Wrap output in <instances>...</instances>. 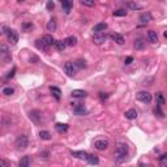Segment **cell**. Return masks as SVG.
<instances>
[{
	"instance_id": "cell-1",
	"label": "cell",
	"mask_w": 167,
	"mask_h": 167,
	"mask_svg": "<svg viewBox=\"0 0 167 167\" xmlns=\"http://www.w3.org/2000/svg\"><path fill=\"white\" fill-rule=\"evenodd\" d=\"M127 154H128V146L125 144H117L116 148H115V159L117 162H121L127 158Z\"/></svg>"
},
{
	"instance_id": "cell-2",
	"label": "cell",
	"mask_w": 167,
	"mask_h": 167,
	"mask_svg": "<svg viewBox=\"0 0 167 167\" xmlns=\"http://www.w3.org/2000/svg\"><path fill=\"white\" fill-rule=\"evenodd\" d=\"M27 145H29V140H27L26 136H18L17 140H16V148H17L18 150H25L27 148Z\"/></svg>"
},
{
	"instance_id": "cell-3",
	"label": "cell",
	"mask_w": 167,
	"mask_h": 167,
	"mask_svg": "<svg viewBox=\"0 0 167 167\" xmlns=\"http://www.w3.org/2000/svg\"><path fill=\"white\" fill-rule=\"evenodd\" d=\"M136 98H137V101H140V102H142V103L152 102V94L148 93V91H138Z\"/></svg>"
},
{
	"instance_id": "cell-4",
	"label": "cell",
	"mask_w": 167,
	"mask_h": 167,
	"mask_svg": "<svg viewBox=\"0 0 167 167\" xmlns=\"http://www.w3.org/2000/svg\"><path fill=\"white\" fill-rule=\"evenodd\" d=\"M94 148L97 150H99V152L106 150L109 148V141L106 140V138H98V140L94 141Z\"/></svg>"
},
{
	"instance_id": "cell-5",
	"label": "cell",
	"mask_w": 167,
	"mask_h": 167,
	"mask_svg": "<svg viewBox=\"0 0 167 167\" xmlns=\"http://www.w3.org/2000/svg\"><path fill=\"white\" fill-rule=\"evenodd\" d=\"M64 72L67 73V76L73 77L74 73H76V65H74V63H70V62L65 63L64 64Z\"/></svg>"
},
{
	"instance_id": "cell-6",
	"label": "cell",
	"mask_w": 167,
	"mask_h": 167,
	"mask_svg": "<svg viewBox=\"0 0 167 167\" xmlns=\"http://www.w3.org/2000/svg\"><path fill=\"white\" fill-rule=\"evenodd\" d=\"M106 34L105 33H95L93 37V42L94 44H97V46H101V44H103L106 42Z\"/></svg>"
},
{
	"instance_id": "cell-7",
	"label": "cell",
	"mask_w": 167,
	"mask_h": 167,
	"mask_svg": "<svg viewBox=\"0 0 167 167\" xmlns=\"http://www.w3.org/2000/svg\"><path fill=\"white\" fill-rule=\"evenodd\" d=\"M8 42L11 44H16L18 42V33L16 32V30H12V29H9V32H8Z\"/></svg>"
},
{
	"instance_id": "cell-8",
	"label": "cell",
	"mask_w": 167,
	"mask_h": 167,
	"mask_svg": "<svg viewBox=\"0 0 167 167\" xmlns=\"http://www.w3.org/2000/svg\"><path fill=\"white\" fill-rule=\"evenodd\" d=\"M35 47H37V48H38V50H42V51H46L47 48H48V44L46 43V41H44L43 39V37H42V38H39V39H37V41H35Z\"/></svg>"
},
{
	"instance_id": "cell-9",
	"label": "cell",
	"mask_w": 167,
	"mask_h": 167,
	"mask_svg": "<svg viewBox=\"0 0 167 167\" xmlns=\"http://www.w3.org/2000/svg\"><path fill=\"white\" fill-rule=\"evenodd\" d=\"M111 39L114 42H116L117 44H124V42H125V39H124V37L121 34H117V33H114V34H111Z\"/></svg>"
},
{
	"instance_id": "cell-10",
	"label": "cell",
	"mask_w": 167,
	"mask_h": 167,
	"mask_svg": "<svg viewBox=\"0 0 167 167\" xmlns=\"http://www.w3.org/2000/svg\"><path fill=\"white\" fill-rule=\"evenodd\" d=\"M152 20H153V17H152V15H150L149 12H146V13H142V15L138 17V21H140L141 23H148V22H150Z\"/></svg>"
},
{
	"instance_id": "cell-11",
	"label": "cell",
	"mask_w": 167,
	"mask_h": 167,
	"mask_svg": "<svg viewBox=\"0 0 167 167\" xmlns=\"http://www.w3.org/2000/svg\"><path fill=\"white\" fill-rule=\"evenodd\" d=\"M70 95H72V97H74V98H85L86 95H88V93H86L85 90H80V89H76V90H72Z\"/></svg>"
},
{
	"instance_id": "cell-12",
	"label": "cell",
	"mask_w": 167,
	"mask_h": 167,
	"mask_svg": "<svg viewBox=\"0 0 167 167\" xmlns=\"http://www.w3.org/2000/svg\"><path fill=\"white\" fill-rule=\"evenodd\" d=\"M106 29H107V23L99 22V23H97V25H94L93 32H94V33H103Z\"/></svg>"
},
{
	"instance_id": "cell-13",
	"label": "cell",
	"mask_w": 167,
	"mask_h": 167,
	"mask_svg": "<svg viewBox=\"0 0 167 167\" xmlns=\"http://www.w3.org/2000/svg\"><path fill=\"white\" fill-rule=\"evenodd\" d=\"M73 112L76 115H80V116H81V115H86L88 110L85 109V106L84 105H78V106H76V107L73 109Z\"/></svg>"
},
{
	"instance_id": "cell-14",
	"label": "cell",
	"mask_w": 167,
	"mask_h": 167,
	"mask_svg": "<svg viewBox=\"0 0 167 167\" xmlns=\"http://www.w3.org/2000/svg\"><path fill=\"white\" fill-rule=\"evenodd\" d=\"M64 42L68 47H73V46H76V43H77V38L74 35H69V37H67V38L64 39Z\"/></svg>"
},
{
	"instance_id": "cell-15",
	"label": "cell",
	"mask_w": 167,
	"mask_h": 167,
	"mask_svg": "<svg viewBox=\"0 0 167 167\" xmlns=\"http://www.w3.org/2000/svg\"><path fill=\"white\" fill-rule=\"evenodd\" d=\"M70 154H72V157H74V158H78V159H86L88 158V153L86 152H70Z\"/></svg>"
},
{
	"instance_id": "cell-16",
	"label": "cell",
	"mask_w": 167,
	"mask_h": 167,
	"mask_svg": "<svg viewBox=\"0 0 167 167\" xmlns=\"http://www.w3.org/2000/svg\"><path fill=\"white\" fill-rule=\"evenodd\" d=\"M148 39H149V42H152V43H157V42H158V35H157V33L154 32V30H149V32H148Z\"/></svg>"
},
{
	"instance_id": "cell-17",
	"label": "cell",
	"mask_w": 167,
	"mask_h": 167,
	"mask_svg": "<svg viewBox=\"0 0 167 167\" xmlns=\"http://www.w3.org/2000/svg\"><path fill=\"white\" fill-rule=\"evenodd\" d=\"M0 50H1V55H3L4 60H12V56L9 55V51H8V48H7V46L1 44V46H0Z\"/></svg>"
},
{
	"instance_id": "cell-18",
	"label": "cell",
	"mask_w": 167,
	"mask_h": 167,
	"mask_svg": "<svg viewBox=\"0 0 167 167\" xmlns=\"http://www.w3.org/2000/svg\"><path fill=\"white\" fill-rule=\"evenodd\" d=\"M60 3H62L63 9H64L65 13H69V12H70V8H72V5H73V4L70 3L69 0H60Z\"/></svg>"
},
{
	"instance_id": "cell-19",
	"label": "cell",
	"mask_w": 167,
	"mask_h": 167,
	"mask_svg": "<svg viewBox=\"0 0 167 167\" xmlns=\"http://www.w3.org/2000/svg\"><path fill=\"white\" fill-rule=\"evenodd\" d=\"M125 117L127 119H129V120H133V119H136L137 117V111H136L135 109H131L128 110V111H125Z\"/></svg>"
},
{
	"instance_id": "cell-20",
	"label": "cell",
	"mask_w": 167,
	"mask_h": 167,
	"mask_svg": "<svg viewBox=\"0 0 167 167\" xmlns=\"http://www.w3.org/2000/svg\"><path fill=\"white\" fill-rule=\"evenodd\" d=\"M55 129L58 131L59 133H65L68 131V125L67 124H63V123H56L55 124Z\"/></svg>"
},
{
	"instance_id": "cell-21",
	"label": "cell",
	"mask_w": 167,
	"mask_h": 167,
	"mask_svg": "<svg viewBox=\"0 0 167 167\" xmlns=\"http://www.w3.org/2000/svg\"><path fill=\"white\" fill-rule=\"evenodd\" d=\"M39 114H41V112L37 111V110H34V111L30 112V119H32L35 124H39V117H41V115Z\"/></svg>"
},
{
	"instance_id": "cell-22",
	"label": "cell",
	"mask_w": 167,
	"mask_h": 167,
	"mask_svg": "<svg viewBox=\"0 0 167 167\" xmlns=\"http://www.w3.org/2000/svg\"><path fill=\"white\" fill-rule=\"evenodd\" d=\"M46 29H47V32H50V33L55 32L56 30V21L55 20H50L48 22H47V25H46Z\"/></svg>"
},
{
	"instance_id": "cell-23",
	"label": "cell",
	"mask_w": 167,
	"mask_h": 167,
	"mask_svg": "<svg viewBox=\"0 0 167 167\" xmlns=\"http://www.w3.org/2000/svg\"><path fill=\"white\" fill-rule=\"evenodd\" d=\"M50 90H51V93H52V95L55 97V99H56V101H60V94H62L60 89L56 88V86H51Z\"/></svg>"
},
{
	"instance_id": "cell-24",
	"label": "cell",
	"mask_w": 167,
	"mask_h": 167,
	"mask_svg": "<svg viewBox=\"0 0 167 167\" xmlns=\"http://www.w3.org/2000/svg\"><path fill=\"white\" fill-rule=\"evenodd\" d=\"M127 8H128L129 11H138V9H141V5L135 3V1H128V3H127Z\"/></svg>"
},
{
	"instance_id": "cell-25",
	"label": "cell",
	"mask_w": 167,
	"mask_h": 167,
	"mask_svg": "<svg viewBox=\"0 0 167 167\" xmlns=\"http://www.w3.org/2000/svg\"><path fill=\"white\" fill-rule=\"evenodd\" d=\"M30 163H32V159L29 157H22L18 164H20V167H29Z\"/></svg>"
},
{
	"instance_id": "cell-26",
	"label": "cell",
	"mask_w": 167,
	"mask_h": 167,
	"mask_svg": "<svg viewBox=\"0 0 167 167\" xmlns=\"http://www.w3.org/2000/svg\"><path fill=\"white\" fill-rule=\"evenodd\" d=\"M86 161H88L90 164H98V163H99V159H98V157L94 156V154H89L88 158H86Z\"/></svg>"
},
{
	"instance_id": "cell-27",
	"label": "cell",
	"mask_w": 167,
	"mask_h": 167,
	"mask_svg": "<svg viewBox=\"0 0 167 167\" xmlns=\"http://www.w3.org/2000/svg\"><path fill=\"white\" fill-rule=\"evenodd\" d=\"M74 65H76V68H78V69H84V68H86V62L84 59H77L76 62H74Z\"/></svg>"
},
{
	"instance_id": "cell-28",
	"label": "cell",
	"mask_w": 167,
	"mask_h": 167,
	"mask_svg": "<svg viewBox=\"0 0 167 167\" xmlns=\"http://www.w3.org/2000/svg\"><path fill=\"white\" fill-rule=\"evenodd\" d=\"M54 46H55L59 51H64L65 47H67V44H65L64 41H55V44H54Z\"/></svg>"
},
{
	"instance_id": "cell-29",
	"label": "cell",
	"mask_w": 167,
	"mask_h": 167,
	"mask_svg": "<svg viewBox=\"0 0 167 167\" xmlns=\"http://www.w3.org/2000/svg\"><path fill=\"white\" fill-rule=\"evenodd\" d=\"M43 39L46 41V43L48 44V46H54V44H55V39H54L52 35H50V34L43 35Z\"/></svg>"
},
{
	"instance_id": "cell-30",
	"label": "cell",
	"mask_w": 167,
	"mask_h": 167,
	"mask_svg": "<svg viewBox=\"0 0 167 167\" xmlns=\"http://www.w3.org/2000/svg\"><path fill=\"white\" fill-rule=\"evenodd\" d=\"M39 137L44 141L51 140V135H50V132H47V131H41V132H39Z\"/></svg>"
},
{
	"instance_id": "cell-31",
	"label": "cell",
	"mask_w": 167,
	"mask_h": 167,
	"mask_svg": "<svg viewBox=\"0 0 167 167\" xmlns=\"http://www.w3.org/2000/svg\"><path fill=\"white\" fill-rule=\"evenodd\" d=\"M156 99H157V105H158V106L164 105V98H163V94H162V93H157Z\"/></svg>"
},
{
	"instance_id": "cell-32",
	"label": "cell",
	"mask_w": 167,
	"mask_h": 167,
	"mask_svg": "<svg viewBox=\"0 0 167 167\" xmlns=\"http://www.w3.org/2000/svg\"><path fill=\"white\" fill-rule=\"evenodd\" d=\"M114 16H116V17H124V16H127V11L125 9H117V11H114Z\"/></svg>"
},
{
	"instance_id": "cell-33",
	"label": "cell",
	"mask_w": 167,
	"mask_h": 167,
	"mask_svg": "<svg viewBox=\"0 0 167 167\" xmlns=\"http://www.w3.org/2000/svg\"><path fill=\"white\" fill-rule=\"evenodd\" d=\"M13 93H15V89L11 88V86H5V88L3 89V94H4V95H12Z\"/></svg>"
},
{
	"instance_id": "cell-34",
	"label": "cell",
	"mask_w": 167,
	"mask_h": 167,
	"mask_svg": "<svg viewBox=\"0 0 167 167\" xmlns=\"http://www.w3.org/2000/svg\"><path fill=\"white\" fill-rule=\"evenodd\" d=\"M80 3L85 7H94V0H80Z\"/></svg>"
},
{
	"instance_id": "cell-35",
	"label": "cell",
	"mask_w": 167,
	"mask_h": 167,
	"mask_svg": "<svg viewBox=\"0 0 167 167\" xmlns=\"http://www.w3.org/2000/svg\"><path fill=\"white\" fill-rule=\"evenodd\" d=\"M154 114H156L157 116H159V117H163L164 116L163 112H162V110H161V106H158V105L154 107Z\"/></svg>"
},
{
	"instance_id": "cell-36",
	"label": "cell",
	"mask_w": 167,
	"mask_h": 167,
	"mask_svg": "<svg viewBox=\"0 0 167 167\" xmlns=\"http://www.w3.org/2000/svg\"><path fill=\"white\" fill-rule=\"evenodd\" d=\"M135 48L136 50H141V48H144V42L141 41V39H137L135 42Z\"/></svg>"
},
{
	"instance_id": "cell-37",
	"label": "cell",
	"mask_w": 167,
	"mask_h": 167,
	"mask_svg": "<svg viewBox=\"0 0 167 167\" xmlns=\"http://www.w3.org/2000/svg\"><path fill=\"white\" fill-rule=\"evenodd\" d=\"M159 162H161L162 166H166L167 164V153L166 154H162V156L159 157Z\"/></svg>"
},
{
	"instance_id": "cell-38",
	"label": "cell",
	"mask_w": 167,
	"mask_h": 167,
	"mask_svg": "<svg viewBox=\"0 0 167 167\" xmlns=\"http://www.w3.org/2000/svg\"><path fill=\"white\" fill-rule=\"evenodd\" d=\"M46 8H47V11H52V9L55 8V3H54L52 0H48L46 4Z\"/></svg>"
},
{
	"instance_id": "cell-39",
	"label": "cell",
	"mask_w": 167,
	"mask_h": 167,
	"mask_svg": "<svg viewBox=\"0 0 167 167\" xmlns=\"http://www.w3.org/2000/svg\"><path fill=\"white\" fill-rule=\"evenodd\" d=\"M22 27H23V29H33V23L32 22H23L22 23Z\"/></svg>"
},
{
	"instance_id": "cell-40",
	"label": "cell",
	"mask_w": 167,
	"mask_h": 167,
	"mask_svg": "<svg viewBox=\"0 0 167 167\" xmlns=\"http://www.w3.org/2000/svg\"><path fill=\"white\" fill-rule=\"evenodd\" d=\"M15 72H16V67H13V68H12L11 72H9V73L7 74V78H12V77L15 76Z\"/></svg>"
},
{
	"instance_id": "cell-41",
	"label": "cell",
	"mask_w": 167,
	"mask_h": 167,
	"mask_svg": "<svg viewBox=\"0 0 167 167\" xmlns=\"http://www.w3.org/2000/svg\"><path fill=\"white\" fill-rule=\"evenodd\" d=\"M132 62H133V58H132V56H128V58L125 59V62H124V63H125V65H129Z\"/></svg>"
},
{
	"instance_id": "cell-42",
	"label": "cell",
	"mask_w": 167,
	"mask_h": 167,
	"mask_svg": "<svg viewBox=\"0 0 167 167\" xmlns=\"http://www.w3.org/2000/svg\"><path fill=\"white\" fill-rule=\"evenodd\" d=\"M0 166L1 167H9V163L7 161H4V159H1V161H0Z\"/></svg>"
},
{
	"instance_id": "cell-43",
	"label": "cell",
	"mask_w": 167,
	"mask_h": 167,
	"mask_svg": "<svg viewBox=\"0 0 167 167\" xmlns=\"http://www.w3.org/2000/svg\"><path fill=\"white\" fill-rule=\"evenodd\" d=\"M107 97H109L107 94H105V93H99V98H101V99H102V101L107 99Z\"/></svg>"
},
{
	"instance_id": "cell-44",
	"label": "cell",
	"mask_w": 167,
	"mask_h": 167,
	"mask_svg": "<svg viewBox=\"0 0 167 167\" xmlns=\"http://www.w3.org/2000/svg\"><path fill=\"white\" fill-rule=\"evenodd\" d=\"M48 156H50V153H48V152L41 153V158H42V157H43V158H48Z\"/></svg>"
},
{
	"instance_id": "cell-45",
	"label": "cell",
	"mask_w": 167,
	"mask_h": 167,
	"mask_svg": "<svg viewBox=\"0 0 167 167\" xmlns=\"http://www.w3.org/2000/svg\"><path fill=\"white\" fill-rule=\"evenodd\" d=\"M163 35H164V38H167V30H166V32L163 33Z\"/></svg>"
},
{
	"instance_id": "cell-46",
	"label": "cell",
	"mask_w": 167,
	"mask_h": 167,
	"mask_svg": "<svg viewBox=\"0 0 167 167\" xmlns=\"http://www.w3.org/2000/svg\"><path fill=\"white\" fill-rule=\"evenodd\" d=\"M69 1H70V3H72V4H73V0H69Z\"/></svg>"
},
{
	"instance_id": "cell-47",
	"label": "cell",
	"mask_w": 167,
	"mask_h": 167,
	"mask_svg": "<svg viewBox=\"0 0 167 167\" xmlns=\"http://www.w3.org/2000/svg\"><path fill=\"white\" fill-rule=\"evenodd\" d=\"M18 1H25V0H18Z\"/></svg>"
}]
</instances>
